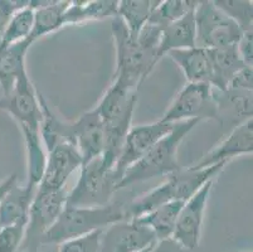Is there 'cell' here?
Returning a JSON list of instances; mask_svg holds the SVG:
<instances>
[{
    "mask_svg": "<svg viewBox=\"0 0 253 252\" xmlns=\"http://www.w3.org/2000/svg\"><path fill=\"white\" fill-rule=\"evenodd\" d=\"M194 10L189 11L181 19L176 20L163 29L162 41L156 52V61H160L170 50H189L197 47Z\"/></svg>",
    "mask_w": 253,
    "mask_h": 252,
    "instance_id": "obj_18",
    "label": "cell"
},
{
    "mask_svg": "<svg viewBox=\"0 0 253 252\" xmlns=\"http://www.w3.org/2000/svg\"><path fill=\"white\" fill-rule=\"evenodd\" d=\"M167 55L180 67L188 83L207 82L211 85V63L207 48L197 46L189 50H170Z\"/></svg>",
    "mask_w": 253,
    "mask_h": 252,
    "instance_id": "obj_20",
    "label": "cell"
},
{
    "mask_svg": "<svg viewBox=\"0 0 253 252\" xmlns=\"http://www.w3.org/2000/svg\"><path fill=\"white\" fill-rule=\"evenodd\" d=\"M211 188H213V179L207 182L193 197L184 202L178 214L171 239L188 251H193L199 246L204 213H206L207 202L211 196Z\"/></svg>",
    "mask_w": 253,
    "mask_h": 252,
    "instance_id": "obj_11",
    "label": "cell"
},
{
    "mask_svg": "<svg viewBox=\"0 0 253 252\" xmlns=\"http://www.w3.org/2000/svg\"><path fill=\"white\" fill-rule=\"evenodd\" d=\"M184 202L167 203V204L160 205V207L155 208V209L142 214V216L132 218L131 221L150 228L155 235L156 241L170 239L172 232H174L178 214Z\"/></svg>",
    "mask_w": 253,
    "mask_h": 252,
    "instance_id": "obj_26",
    "label": "cell"
},
{
    "mask_svg": "<svg viewBox=\"0 0 253 252\" xmlns=\"http://www.w3.org/2000/svg\"><path fill=\"white\" fill-rule=\"evenodd\" d=\"M159 3L160 0H121L117 5L116 15L125 23L131 37L136 38Z\"/></svg>",
    "mask_w": 253,
    "mask_h": 252,
    "instance_id": "obj_27",
    "label": "cell"
},
{
    "mask_svg": "<svg viewBox=\"0 0 253 252\" xmlns=\"http://www.w3.org/2000/svg\"><path fill=\"white\" fill-rule=\"evenodd\" d=\"M162 27L148 22L141 28V31L139 32V34H137V43L142 48H145V50H153V52L156 53L158 52L159 45H160V41H162Z\"/></svg>",
    "mask_w": 253,
    "mask_h": 252,
    "instance_id": "obj_33",
    "label": "cell"
},
{
    "mask_svg": "<svg viewBox=\"0 0 253 252\" xmlns=\"http://www.w3.org/2000/svg\"><path fill=\"white\" fill-rule=\"evenodd\" d=\"M38 100L41 108H42V121H41V138H42L43 147L47 151L52 150L62 143L75 145L72 136L71 122H64L58 119L57 115L48 106L44 97L38 92ZM76 147V145H75Z\"/></svg>",
    "mask_w": 253,
    "mask_h": 252,
    "instance_id": "obj_25",
    "label": "cell"
},
{
    "mask_svg": "<svg viewBox=\"0 0 253 252\" xmlns=\"http://www.w3.org/2000/svg\"><path fill=\"white\" fill-rule=\"evenodd\" d=\"M33 24L34 9L31 6V3H28L23 8L18 9L11 15L0 41V48L8 47V46L29 39L33 31Z\"/></svg>",
    "mask_w": 253,
    "mask_h": 252,
    "instance_id": "obj_28",
    "label": "cell"
},
{
    "mask_svg": "<svg viewBox=\"0 0 253 252\" xmlns=\"http://www.w3.org/2000/svg\"><path fill=\"white\" fill-rule=\"evenodd\" d=\"M194 19L198 47L207 50L231 47L242 37V29L211 0L198 1Z\"/></svg>",
    "mask_w": 253,
    "mask_h": 252,
    "instance_id": "obj_7",
    "label": "cell"
},
{
    "mask_svg": "<svg viewBox=\"0 0 253 252\" xmlns=\"http://www.w3.org/2000/svg\"><path fill=\"white\" fill-rule=\"evenodd\" d=\"M29 1H13V0H0V41L3 37L6 25L10 20L11 15L28 4Z\"/></svg>",
    "mask_w": 253,
    "mask_h": 252,
    "instance_id": "obj_34",
    "label": "cell"
},
{
    "mask_svg": "<svg viewBox=\"0 0 253 252\" xmlns=\"http://www.w3.org/2000/svg\"><path fill=\"white\" fill-rule=\"evenodd\" d=\"M38 187L28 183L25 187L15 184L0 202V227L28 223L29 208Z\"/></svg>",
    "mask_w": 253,
    "mask_h": 252,
    "instance_id": "obj_17",
    "label": "cell"
},
{
    "mask_svg": "<svg viewBox=\"0 0 253 252\" xmlns=\"http://www.w3.org/2000/svg\"><path fill=\"white\" fill-rule=\"evenodd\" d=\"M198 5V1L194 0H165L160 1L159 5L151 13L148 22L159 25L164 29L168 25L172 24L176 20L194 10Z\"/></svg>",
    "mask_w": 253,
    "mask_h": 252,
    "instance_id": "obj_29",
    "label": "cell"
},
{
    "mask_svg": "<svg viewBox=\"0 0 253 252\" xmlns=\"http://www.w3.org/2000/svg\"><path fill=\"white\" fill-rule=\"evenodd\" d=\"M27 252H57V249H39V247H37V249L28 250Z\"/></svg>",
    "mask_w": 253,
    "mask_h": 252,
    "instance_id": "obj_39",
    "label": "cell"
},
{
    "mask_svg": "<svg viewBox=\"0 0 253 252\" xmlns=\"http://www.w3.org/2000/svg\"><path fill=\"white\" fill-rule=\"evenodd\" d=\"M34 9V24L29 42L58 31L63 27V14L70 1H29Z\"/></svg>",
    "mask_w": 253,
    "mask_h": 252,
    "instance_id": "obj_24",
    "label": "cell"
},
{
    "mask_svg": "<svg viewBox=\"0 0 253 252\" xmlns=\"http://www.w3.org/2000/svg\"><path fill=\"white\" fill-rule=\"evenodd\" d=\"M73 142L81 154L82 165L102 155L103 125L97 110L86 111L76 121L71 122Z\"/></svg>",
    "mask_w": 253,
    "mask_h": 252,
    "instance_id": "obj_16",
    "label": "cell"
},
{
    "mask_svg": "<svg viewBox=\"0 0 253 252\" xmlns=\"http://www.w3.org/2000/svg\"><path fill=\"white\" fill-rule=\"evenodd\" d=\"M253 152V119L234 126L232 133L220 144L208 151L202 159L190 166L193 170H201L218 163H228L232 158L252 155Z\"/></svg>",
    "mask_w": 253,
    "mask_h": 252,
    "instance_id": "obj_15",
    "label": "cell"
},
{
    "mask_svg": "<svg viewBox=\"0 0 253 252\" xmlns=\"http://www.w3.org/2000/svg\"><path fill=\"white\" fill-rule=\"evenodd\" d=\"M237 50L243 63L248 67L253 64V31L243 32L242 37L237 43Z\"/></svg>",
    "mask_w": 253,
    "mask_h": 252,
    "instance_id": "obj_36",
    "label": "cell"
},
{
    "mask_svg": "<svg viewBox=\"0 0 253 252\" xmlns=\"http://www.w3.org/2000/svg\"><path fill=\"white\" fill-rule=\"evenodd\" d=\"M227 89L242 90V91H252L253 90V69L252 67H243L237 72L228 83Z\"/></svg>",
    "mask_w": 253,
    "mask_h": 252,
    "instance_id": "obj_35",
    "label": "cell"
},
{
    "mask_svg": "<svg viewBox=\"0 0 253 252\" xmlns=\"http://www.w3.org/2000/svg\"><path fill=\"white\" fill-rule=\"evenodd\" d=\"M213 97L217 103L220 124H223L225 119H231V122L236 124L237 126L252 119V91L231 89H227L225 91H218L213 89Z\"/></svg>",
    "mask_w": 253,
    "mask_h": 252,
    "instance_id": "obj_19",
    "label": "cell"
},
{
    "mask_svg": "<svg viewBox=\"0 0 253 252\" xmlns=\"http://www.w3.org/2000/svg\"><path fill=\"white\" fill-rule=\"evenodd\" d=\"M24 225H11L0 227V252H17L25 239Z\"/></svg>",
    "mask_w": 253,
    "mask_h": 252,
    "instance_id": "obj_32",
    "label": "cell"
},
{
    "mask_svg": "<svg viewBox=\"0 0 253 252\" xmlns=\"http://www.w3.org/2000/svg\"><path fill=\"white\" fill-rule=\"evenodd\" d=\"M172 125L174 124H168L159 120L153 124L141 125V126H135L130 129L124 142L119 159L112 170L116 184L123 178L126 169L139 161L160 139L164 138L172 129Z\"/></svg>",
    "mask_w": 253,
    "mask_h": 252,
    "instance_id": "obj_10",
    "label": "cell"
},
{
    "mask_svg": "<svg viewBox=\"0 0 253 252\" xmlns=\"http://www.w3.org/2000/svg\"><path fill=\"white\" fill-rule=\"evenodd\" d=\"M117 0H91V1H70L63 14V27L84 24L95 20H105L116 17Z\"/></svg>",
    "mask_w": 253,
    "mask_h": 252,
    "instance_id": "obj_23",
    "label": "cell"
},
{
    "mask_svg": "<svg viewBox=\"0 0 253 252\" xmlns=\"http://www.w3.org/2000/svg\"><path fill=\"white\" fill-rule=\"evenodd\" d=\"M67 189L57 192L41 193L37 192L29 208L28 223L25 230V239L23 244L38 242V240L52 227L67 203ZM36 245V249H37Z\"/></svg>",
    "mask_w": 253,
    "mask_h": 252,
    "instance_id": "obj_12",
    "label": "cell"
},
{
    "mask_svg": "<svg viewBox=\"0 0 253 252\" xmlns=\"http://www.w3.org/2000/svg\"><path fill=\"white\" fill-rule=\"evenodd\" d=\"M0 110L14 119L20 130H41L42 108L39 105L38 91L27 71L19 76L9 94L0 96Z\"/></svg>",
    "mask_w": 253,
    "mask_h": 252,
    "instance_id": "obj_9",
    "label": "cell"
},
{
    "mask_svg": "<svg viewBox=\"0 0 253 252\" xmlns=\"http://www.w3.org/2000/svg\"><path fill=\"white\" fill-rule=\"evenodd\" d=\"M136 101L137 91H130L116 83H111L96 106L103 125L105 138L101 159L106 169L112 170L115 168L126 135L131 129Z\"/></svg>",
    "mask_w": 253,
    "mask_h": 252,
    "instance_id": "obj_1",
    "label": "cell"
},
{
    "mask_svg": "<svg viewBox=\"0 0 253 252\" xmlns=\"http://www.w3.org/2000/svg\"><path fill=\"white\" fill-rule=\"evenodd\" d=\"M151 252H189V251L184 249V247H181L178 242H175L171 237H170V239L162 240V241H156V244L154 245Z\"/></svg>",
    "mask_w": 253,
    "mask_h": 252,
    "instance_id": "obj_37",
    "label": "cell"
},
{
    "mask_svg": "<svg viewBox=\"0 0 253 252\" xmlns=\"http://www.w3.org/2000/svg\"><path fill=\"white\" fill-rule=\"evenodd\" d=\"M193 119L215 120L220 124L213 87L209 83H186L160 120L176 124Z\"/></svg>",
    "mask_w": 253,
    "mask_h": 252,
    "instance_id": "obj_8",
    "label": "cell"
},
{
    "mask_svg": "<svg viewBox=\"0 0 253 252\" xmlns=\"http://www.w3.org/2000/svg\"><path fill=\"white\" fill-rule=\"evenodd\" d=\"M33 45L29 39L0 48V90L1 96L9 94L25 68V55Z\"/></svg>",
    "mask_w": 253,
    "mask_h": 252,
    "instance_id": "obj_21",
    "label": "cell"
},
{
    "mask_svg": "<svg viewBox=\"0 0 253 252\" xmlns=\"http://www.w3.org/2000/svg\"><path fill=\"white\" fill-rule=\"evenodd\" d=\"M227 17L231 18L242 32L252 31L253 5L250 0H218L214 1Z\"/></svg>",
    "mask_w": 253,
    "mask_h": 252,
    "instance_id": "obj_30",
    "label": "cell"
},
{
    "mask_svg": "<svg viewBox=\"0 0 253 252\" xmlns=\"http://www.w3.org/2000/svg\"><path fill=\"white\" fill-rule=\"evenodd\" d=\"M208 50L211 63V86L218 91H225L233 76L246 64L239 55L237 45Z\"/></svg>",
    "mask_w": 253,
    "mask_h": 252,
    "instance_id": "obj_22",
    "label": "cell"
},
{
    "mask_svg": "<svg viewBox=\"0 0 253 252\" xmlns=\"http://www.w3.org/2000/svg\"><path fill=\"white\" fill-rule=\"evenodd\" d=\"M228 163H218L201 170L179 169L171 173L167 182L153 191L142 194L127 204L128 221L153 211L155 208L171 202H186L193 197L207 182L214 179Z\"/></svg>",
    "mask_w": 253,
    "mask_h": 252,
    "instance_id": "obj_4",
    "label": "cell"
},
{
    "mask_svg": "<svg viewBox=\"0 0 253 252\" xmlns=\"http://www.w3.org/2000/svg\"><path fill=\"white\" fill-rule=\"evenodd\" d=\"M77 183L67 194V207H102L111 203L116 192L112 170L106 169L102 160L96 158L81 166Z\"/></svg>",
    "mask_w": 253,
    "mask_h": 252,
    "instance_id": "obj_6",
    "label": "cell"
},
{
    "mask_svg": "<svg viewBox=\"0 0 253 252\" xmlns=\"http://www.w3.org/2000/svg\"><path fill=\"white\" fill-rule=\"evenodd\" d=\"M128 221L127 205L111 202L102 207H67L56 223L38 240L37 246H58L68 240L98 230H106L119 222Z\"/></svg>",
    "mask_w": 253,
    "mask_h": 252,
    "instance_id": "obj_2",
    "label": "cell"
},
{
    "mask_svg": "<svg viewBox=\"0 0 253 252\" xmlns=\"http://www.w3.org/2000/svg\"><path fill=\"white\" fill-rule=\"evenodd\" d=\"M17 182H18L17 174H11L9 175V177H6L5 179L0 183V202H1V200H3L4 197H5V194L8 193V192L10 191L15 184H17Z\"/></svg>",
    "mask_w": 253,
    "mask_h": 252,
    "instance_id": "obj_38",
    "label": "cell"
},
{
    "mask_svg": "<svg viewBox=\"0 0 253 252\" xmlns=\"http://www.w3.org/2000/svg\"><path fill=\"white\" fill-rule=\"evenodd\" d=\"M155 244H156V242H155ZM155 244H154V245H155ZM154 245H150V246H148V247H145V249L140 250V251H136V252H151V250H153Z\"/></svg>",
    "mask_w": 253,
    "mask_h": 252,
    "instance_id": "obj_40",
    "label": "cell"
},
{
    "mask_svg": "<svg viewBox=\"0 0 253 252\" xmlns=\"http://www.w3.org/2000/svg\"><path fill=\"white\" fill-rule=\"evenodd\" d=\"M103 231L105 230H98L81 237L68 240L58 245L57 252H98Z\"/></svg>",
    "mask_w": 253,
    "mask_h": 252,
    "instance_id": "obj_31",
    "label": "cell"
},
{
    "mask_svg": "<svg viewBox=\"0 0 253 252\" xmlns=\"http://www.w3.org/2000/svg\"><path fill=\"white\" fill-rule=\"evenodd\" d=\"M111 32L116 50V68L111 83L137 91L158 63L156 53L142 48L117 15L112 18Z\"/></svg>",
    "mask_w": 253,
    "mask_h": 252,
    "instance_id": "obj_5",
    "label": "cell"
},
{
    "mask_svg": "<svg viewBox=\"0 0 253 252\" xmlns=\"http://www.w3.org/2000/svg\"><path fill=\"white\" fill-rule=\"evenodd\" d=\"M201 121L199 119H193L172 125V129L164 138L160 139L139 161L126 169L116 184V192L153 178L170 175L181 169L178 160L179 147L186 135Z\"/></svg>",
    "mask_w": 253,
    "mask_h": 252,
    "instance_id": "obj_3",
    "label": "cell"
},
{
    "mask_svg": "<svg viewBox=\"0 0 253 252\" xmlns=\"http://www.w3.org/2000/svg\"><path fill=\"white\" fill-rule=\"evenodd\" d=\"M82 158L77 148L62 143L48 151L44 172L37 192L47 193L66 188V183L76 170L81 169Z\"/></svg>",
    "mask_w": 253,
    "mask_h": 252,
    "instance_id": "obj_13",
    "label": "cell"
},
{
    "mask_svg": "<svg viewBox=\"0 0 253 252\" xmlns=\"http://www.w3.org/2000/svg\"><path fill=\"white\" fill-rule=\"evenodd\" d=\"M153 231L134 221H124L106 228L98 252H136L154 245Z\"/></svg>",
    "mask_w": 253,
    "mask_h": 252,
    "instance_id": "obj_14",
    "label": "cell"
}]
</instances>
